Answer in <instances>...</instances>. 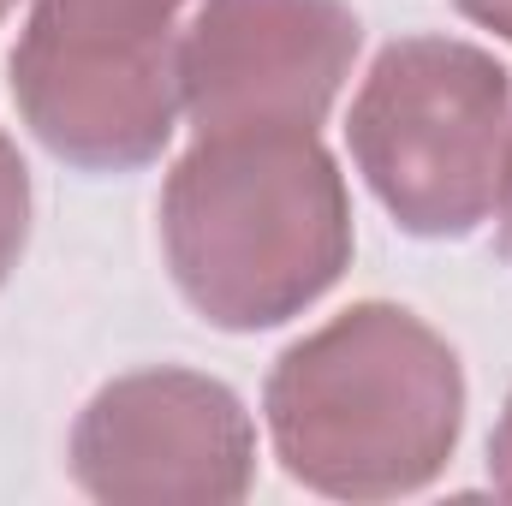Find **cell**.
I'll list each match as a JSON object with an SVG mask.
<instances>
[{
    "label": "cell",
    "instance_id": "obj_3",
    "mask_svg": "<svg viewBox=\"0 0 512 506\" xmlns=\"http://www.w3.org/2000/svg\"><path fill=\"white\" fill-rule=\"evenodd\" d=\"M507 137V66L459 36L382 48L346 114L364 185L411 239H471L495 215Z\"/></svg>",
    "mask_w": 512,
    "mask_h": 506
},
{
    "label": "cell",
    "instance_id": "obj_4",
    "mask_svg": "<svg viewBox=\"0 0 512 506\" xmlns=\"http://www.w3.org/2000/svg\"><path fill=\"white\" fill-rule=\"evenodd\" d=\"M185 0H30L12 48V102L30 137L84 167H149L179 126Z\"/></svg>",
    "mask_w": 512,
    "mask_h": 506
},
{
    "label": "cell",
    "instance_id": "obj_10",
    "mask_svg": "<svg viewBox=\"0 0 512 506\" xmlns=\"http://www.w3.org/2000/svg\"><path fill=\"white\" fill-rule=\"evenodd\" d=\"M495 221H501V251L512 256V137H507V161H501V197H495Z\"/></svg>",
    "mask_w": 512,
    "mask_h": 506
},
{
    "label": "cell",
    "instance_id": "obj_9",
    "mask_svg": "<svg viewBox=\"0 0 512 506\" xmlns=\"http://www.w3.org/2000/svg\"><path fill=\"white\" fill-rule=\"evenodd\" d=\"M471 24H483V30H495V36H507L512 42V0H453Z\"/></svg>",
    "mask_w": 512,
    "mask_h": 506
},
{
    "label": "cell",
    "instance_id": "obj_5",
    "mask_svg": "<svg viewBox=\"0 0 512 506\" xmlns=\"http://www.w3.org/2000/svg\"><path fill=\"white\" fill-rule=\"evenodd\" d=\"M72 477L114 506H227L251 495L256 429L233 387L197 370L108 381L72 429Z\"/></svg>",
    "mask_w": 512,
    "mask_h": 506
},
{
    "label": "cell",
    "instance_id": "obj_11",
    "mask_svg": "<svg viewBox=\"0 0 512 506\" xmlns=\"http://www.w3.org/2000/svg\"><path fill=\"white\" fill-rule=\"evenodd\" d=\"M12 6H18V0H0V18H6V12H12Z\"/></svg>",
    "mask_w": 512,
    "mask_h": 506
},
{
    "label": "cell",
    "instance_id": "obj_8",
    "mask_svg": "<svg viewBox=\"0 0 512 506\" xmlns=\"http://www.w3.org/2000/svg\"><path fill=\"white\" fill-rule=\"evenodd\" d=\"M489 483H495V495L512 501V393H507L501 423H495V441H489Z\"/></svg>",
    "mask_w": 512,
    "mask_h": 506
},
{
    "label": "cell",
    "instance_id": "obj_1",
    "mask_svg": "<svg viewBox=\"0 0 512 506\" xmlns=\"http://www.w3.org/2000/svg\"><path fill=\"white\" fill-rule=\"evenodd\" d=\"M161 251L203 322L280 328L352 262L346 179L316 131L197 137L161 191Z\"/></svg>",
    "mask_w": 512,
    "mask_h": 506
},
{
    "label": "cell",
    "instance_id": "obj_7",
    "mask_svg": "<svg viewBox=\"0 0 512 506\" xmlns=\"http://www.w3.org/2000/svg\"><path fill=\"white\" fill-rule=\"evenodd\" d=\"M24 233H30V167L12 149V137L0 131V286L24 251Z\"/></svg>",
    "mask_w": 512,
    "mask_h": 506
},
{
    "label": "cell",
    "instance_id": "obj_6",
    "mask_svg": "<svg viewBox=\"0 0 512 506\" xmlns=\"http://www.w3.org/2000/svg\"><path fill=\"white\" fill-rule=\"evenodd\" d=\"M358 60L346 0H203L179 36V108L197 137L316 131Z\"/></svg>",
    "mask_w": 512,
    "mask_h": 506
},
{
    "label": "cell",
    "instance_id": "obj_2",
    "mask_svg": "<svg viewBox=\"0 0 512 506\" xmlns=\"http://www.w3.org/2000/svg\"><path fill=\"white\" fill-rule=\"evenodd\" d=\"M268 435L316 495L399 501L441 477L465 429L453 346L399 304H352L280 352L262 387Z\"/></svg>",
    "mask_w": 512,
    "mask_h": 506
}]
</instances>
